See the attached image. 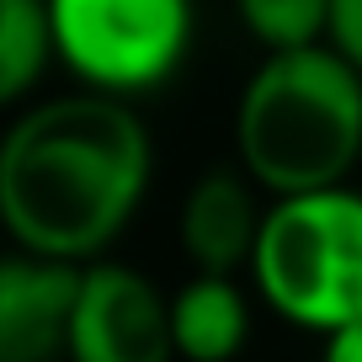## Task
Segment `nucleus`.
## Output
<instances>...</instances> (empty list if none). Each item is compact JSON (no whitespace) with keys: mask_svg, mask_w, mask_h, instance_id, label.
I'll return each instance as SVG.
<instances>
[{"mask_svg":"<svg viewBox=\"0 0 362 362\" xmlns=\"http://www.w3.org/2000/svg\"><path fill=\"white\" fill-rule=\"evenodd\" d=\"M320 362H362V320L357 325H341L325 336V357Z\"/></svg>","mask_w":362,"mask_h":362,"instance_id":"obj_12","label":"nucleus"},{"mask_svg":"<svg viewBox=\"0 0 362 362\" xmlns=\"http://www.w3.org/2000/svg\"><path fill=\"white\" fill-rule=\"evenodd\" d=\"M149 187V134L123 96H59L0 139V224L27 256L107 250Z\"/></svg>","mask_w":362,"mask_h":362,"instance_id":"obj_1","label":"nucleus"},{"mask_svg":"<svg viewBox=\"0 0 362 362\" xmlns=\"http://www.w3.org/2000/svg\"><path fill=\"white\" fill-rule=\"evenodd\" d=\"M69 362H176L170 298L134 267H86L69 315Z\"/></svg>","mask_w":362,"mask_h":362,"instance_id":"obj_5","label":"nucleus"},{"mask_svg":"<svg viewBox=\"0 0 362 362\" xmlns=\"http://www.w3.org/2000/svg\"><path fill=\"white\" fill-rule=\"evenodd\" d=\"M235 155L277 203L346 187L362 160V75L330 43L267 54L240 90Z\"/></svg>","mask_w":362,"mask_h":362,"instance_id":"obj_2","label":"nucleus"},{"mask_svg":"<svg viewBox=\"0 0 362 362\" xmlns=\"http://www.w3.org/2000/svg\"><path fill=\"white\" fill-rule=\"evenodd\" d=\"M330 48L362 75V0H330Z\"/></svg>","mask_w":362,"mask_h":362,"instance_id":"obj_11","label":"nucleus"},{"mask_svg":"<svg viewBox=\"0 0 362 362\" xmlns=\"http://www.w3.org/2000/svg\"><path fill=\"white\" fill-rule=\"evenodd\" d=\"M54 54L102 96L176 75L192 37V0H48Z\"/></svg>","mask_w":362,"mask_h":362,"instance_id":"obj_4","label":"nucleus"},{"mask_svg":"<svg viewBox=\"0 0 362 362\" xmlns=\"http://www.w3.org/2000/svg\"><path fill=\"white\" fill-rule=\"evenodd\" d=\"M80 267L43 256L0 261V362H59L69 357V315Z\"/></svg>","mask_w":362,"mask_h":362,"instance_id":"obj_6","label":"nucleus"},{"mask_svg":"<svg viewBox=\"0 0 362 362\" xmlns=\"http://www.w3.org/2000/svg\"><path fill=\"white\" fill-rule=\"evenodd\" d=\"M256 293L293 325L341 330L362 320V192L283 197L267 208L256 256Z\"/></svg>","mask_w":362,"mask_h":362,"instance_id":"obj_3","label":"nucleus"},{"mask_svg":"<svg viewBox=\"0 0 362 362\" xmlns=\"http://www.w3.org/2000/svg\"><path fill=\"white\" fill-rule=\"evenodd\" d=\"M170 336L187 362H229L250 341V304L235 277H203L170 298Z\"/></svg>","mask_w":362,"mask_h":362,"instance_id":"obj_8","label":"nucleus"},{"mask_svg":"<svg viewBox=\"0 0 362 362\" xmlns=\"http://www.w3.org/2000/svg\"><path fill=\"white\" fill-rule=\"evenodd\" d=\"M267 208L256 203V181L245 170H208L181 203V245L203 277H235L256 256Z\"/></svg>","mask_w":362,"mask_h":362,"instance_id":"obj_7","label":"nucleus"},{"mask_svg":"<svg viewBox=\"0 0 362 362\" xmlns=\"http://www.w3.org/2000/svg\"><path fill=\"white\" fill-rule=\"evenodd\" d=\"M235 11L267 54H293L330 37V0H235Z\"/></svg>","mask_w":362,"mask_h":362,"instance_id":"obj_10","label":"nucleus"},{"mask_svg":"<svg viewBox=\"0 0 362 362\" xmlns=\"http://www.w3.org/2000/svg\"><path fill=\"white\" fill-rule=\"evenodd\" d=\"M54 54L48 0H0V107L27 96Z\"/></svg>","mask_w":362,"mask_h":362,"instance_id":"obj_9","label":"nucleus"}]
</instances>
